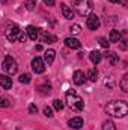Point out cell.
<instances>
[{
	"instance_id": "1",
	"label": "cell",
	"mask_w": 128,
	"mask_h": 130,
	"mask_svg": "<svg viewBox=\"0 0 128 130\" xmlns=\"http://www.w3.org/2000/svg\"><path fill=\"white\" fill-rule=\"evenodd\" d=\"M105 112L113 118H124L128 113V104L122 100H113L105 106Z\"/></svg>"
},
{
	"instance_id": "2",
	"label": "cell",
	"mask_w": 128,
	"mask_h": 130,
	"mask_svg": "<svg viewBox=\"0 0 128 130\" xmlns=\"http://www.w3.org/2000/svg\"><path fill=\"white\" fill-rule=\"evenodd\" d=\"M66 104H68V107L69 109H72V110H75V112H81L83 109H84V101H83V98L80 97L75 91H68L66 92Z\"/></svg>"
},
{
	"instance_id": "3",
	"label": "cell",
	"mask_w": 128,
	"mask_h": 130,
	"mask_svg": "<svg viewBox=\"0 0 128 130\" xmlns=\"http://www.w3.org/2000/svg\"><path fill=\"white\" fill-rule=\"evenodd\" d=\"M72 8L78 15L86 17V15H89V12L92 9V2L91 0H72Z\"/></svg>"
},
{
	"instance_id": "4",
	"label": "cell",
	"mask_w": 128,
	"mask_h": 130,
	"mask_svg": "<svg viewBox=\"0 0 128 130\" xmlns=\"http://www.w3.org/2000/svg\"><path fill=\"white\" fill-rule=\"evenodd\" d=\"M5 35L9 41H23L24 39V33L21 32V29L17 24H9L5 29Z\"/></svg>"
},
{
	"instance_id": "5",
	"label": "cell",
	"mask_w": 128,
	"mask_h": 130,
	"mask_svg": "<svg viewBox=\"0 0 128 130\" xmlns=\"http://www.w3.org/2000/svg\"><path fill=\"white\" fill-rule=\"evenodd\" d=\"M3 70L6 71V73H9V74H15L17 73V70H18V65H17V61L12 58V56H5V59H3Z\"/></svg>"
},
{
	"instance_id": "6",
	"label": "cell",
	"mask_w": 128,
	"mask_h": 130,
	"mask_svg": "<svg viewBox=\"0 0 128 130\" xmlns=\"http://www.w3.org/2000/svg\"><path fill=\"white\" fill-rule=\"evenodd\" d=\"M32 70L36 74H42L45 71V61H42L41 58H35L32 61Z\"/></svg>"
},
{
	"instance_id": "7",
	"label": "cell",
	"mask_w": 128,
	"mask_h": 130,
	"mask_svg": "<svg viewBox=\"0 0 128 130\" xmlns=\"http://www.w3.org/2000/svg\"><path fill=\"white\" fill-rule=\"evenodd\" d=\"M86 26H88V29H91V30H96V29L99 27V18L96 17L95 14H91V15H88Z\"/></svg>"
},
{
	"instance_id": "8",
	"label": "cell",
	"mask_w": 128,
	"mask_h": 130,
	"mask_svg": "<svg viewBox=\"0 0 128 130\" xmlns=\"http://www.w3.org/2000/svg\"><path fill=\"white\" fill-rule=\"evenodd\" d=\"M39 38H41L44 42H47V44H53V42L57 41V36H56V35L48 33V32H45V30H39Z\"/></svg>"
},
{
	"instance_id": "9",
	"label": "cell",
	"mask_w": 128,
	"mask_h": 130,
	"mask_svg": "<svg viewBox=\"0 0 128 130\" xmlns=\"http://www.w3.org/2000/svg\"><path fill=\"white\" fill-rule=\"evenodd\" d=\"M72 80H74V83H75L77 86H80V85H83V83L86 82V76H84V73H83L81 70H77V71L74 73Z\"/></svg>"
},
{
	"instance_id": "10",
	"label": "cell",
	"mask_w": 128,
	"mask_h": 130,
	"mask_svg": "<svg viewBox=\"0 0 128 130\" xmlns=\"http://www.w3.org/2000/svg\"><path fill=\"white\" fill-rule=\"evenodd\" d=\"M68 126L71 127V129H81L83 127V118H80V117H74V118H71L69 121H68Z\"/></svg>"
},
{
	"instance_id": "11",
	"label": "cell",
	"mask_w": 128,
	"mask_h": 130,
	"mask_svg": "<svg viewBox=\"0 0 128 130\" xmlns=\"http://www.w3.org/2000/svg\"><path fill=\"white\" fill-rule=\"evenodd\" d=\"M65 44H66L69 48H72V50H78V48L81 47V42H80L78 39H75V38H66V39H65Z\"/></svg>"
},
{
	"instance_id": "12",
	"label": "cell",
	"mask_w": 128,
	"mask_h": 130,
	"mask_svg": "<svg viewBox=\"0 0 128 130\" xmlns=\"http://www.w3.org/2000/svg\"><path fill=\"white\" fill-rule=\"evenodd\" d=\"M26 32H27V36L32 39V41H36L39 38V30L35 27V26H27L26 27Z\"/></svg>"
},
{
	"instance_id": "13",
	"label": "cell",
	"mask_w": 128,
	"mask_h": 130,
	"mask_svg": "<svg viewBox=\"0 0 128 130\" xmlns=\"http://www.w3.org/2000/svg\"><path fill=\"white\" fill-rule=\"evenodd\" d=\"M89 59H91V62H92L94 65H98L99 62H101V59H102V55H101V52L94 50V52L89 53Z\"/></svg>"
},
{
	"instance_id": "14",
	"label": "cell",
	"mask_w": 128,
	"mask_h": 130,
	"mask_svg": "<svg viewBox=\"0 0 128 130\" xmlns=\"http://www.w3.org/2000/svg\"><path fill=\"white\" fill-rule=\"evenodd\" d=\"M54 56H56V52L54 50H47L45 53H44V61H45V64L51 65L53 62H54Z\"/></svg>"
},
{
	"instance_id": "15",
	"label": "cell",
	"mask_w": 128,
	"mask_h": 130,
	"mask_svg": "<svg viewBox=\"0 0 128 130\" xmlns=\"http://www.w3.org/2000/svg\"><path fill=\"white\" fill-rule=\"evenodd\" d=\"M0 85L3 89H11L12 88V80L8 76H0Z\"/></svg>"
},
{
	"instance_id": "16",
	"label": "cell",
	"mask_w": 128,
	"mask_h": 130,
	"mask_svg": "<svg viewBox=\"0 0 128 130\" xmlns=\"http://www.w3.org/2000/svg\"><path fill=\"white\" fill-rule=\"evenodd\" d=\"M60 9H62V14H63L65 18H68V20H72V18H74V11H72V8H69V6H66V5H62Z\"/></svg>"
},
{
	"instance_id": "17",
	"label": "cell",
	"mask_w": 128,
	"mask_h": 130,
	"mask_svg": "<svg viewBox=\"0 0 128 130\" xmlns=\"http://www.w3.org/2000/svg\"><path fill=\"white\" fill-rule=\"evenodd\" d=\"M105 58H107V61H109V64L110 65H116L118 62H119L118 55L113 53V52H107V53H105Z\"/></svg>"
},
{
	"instance_id": "18",
	"label": "cell",
	"mask_w": 128,
	"mask_h": 130,
	"mask_svg": "<svg viewBox=\"0 0 128 130\" xmlns=\"http://www.w3.org/2000/svg\"><path fill=\"white\" fill-rule=\"evenodd\" d=\"M119 86H121V89H122L124 92H128V73H125V74L122 76V79H121V82H119Z\"/></svg>"
},
{
	"instance_id": "19",
	"label": "cell",
	"mask_w": 128,
	"mask_h": 130,
	"mask_svg": "<svg viewBox=\"0 0 128 130\" xmlns=\"http://www.w3.org/2000/svg\"><path fill=\"white\" fill-rule=\"evenodd\" d=\"M102 130H116V126L112 120H105L102 123Z\"/></svg>"
},
{
	"instance_id": "20",
	"label": "cell",
	"mask_w": 128,
	"mask_h": 130,
	"mask_svg": "<svg viewBox=\"0 0 128 130\" xmlns=\"http://www.w3.org/2000/svg\"><path fill=\"white\" fill-rule=\"evenodd\" d=\"M110 41H112V42H118V41H121V33L113 29V30L110 32Z\"/></svg>"
},
{
	"instance_id": "21",
	"label": "cell",
	"mask_w": 128,
	"mask_h": 130,
	"mask_svg": "<svg viewBox=\"0 0 128 130\" xmlns=\"http://www.w3.org/2000/svg\"><path fill=\"white\" fill-rule=\"evenodd\" d=\"M88 77H89V80L96 82V79H98V71H96V68H91V70H89V73H88Z\"/></svg>"
},
{
	"instance_id": "22",
	"label": "cell",
	"mask_w": 128,
	"mask_h": 130,
	"mask_svg": "<svg viewBox=\"0 0 128 130\" xmlns=\"http://www.w3.org/2000/svg\"><path fill=\"white\" fill-rule=\"evenodd\" d=\"M18 80H20V83H24V85H27V83H29L32 79H30V74H29V73H23V74L20 76V79H18Z\"/></svg>"
},
{
	"instance_id": "23",
	"label": "cell",
	"mask_w": 128,
	"mask_h": 130,
	"mask_svg": "<svg viewBox=\"0 0 128 130\" xmlns=\"http://www.w3.org/2000/svg\"><path fill=\"white\" fill-rule=\"evenodd\" d=\"M38 91H39L41 94H44V95H45V94H50L51 86H50V85H39V86H38Z\"/></svg>"
},
{
	"instance_id": "24",
	"label": "cell",
	"mask_w": 128,
	"mask_h": 130,
	"mask_svg": "<svg viewBox=\"0 0 128 130\" xmlns=\"http://www.w3.org/2000/svg\"><path fill=\"white\" fill-rule=\"evenodd\" d=\"M98 41H99V45H101L102 48H109V39H107V38L101 36V38H99Z\"/></svg>"
},
{
	"instance_id": "25",
	"label": "cell",
	"mask_w": 128,
	"mask_h": 130,
	"mask_svg": "<svg viewBox=\"0 0 128 130\" xmlns=\"http://www.w3.org/2000/svg\"><path fill=\"white\" fill-rule=\"evenodd\" d=\"M53 106H54L56 110H62V109H63V103H62L60 100H54V101H53Z\"/></svg>"
},
{
	"instance_id": "26",
	"label": "cell",
	"mask_w": 128,
	"mask_h": 130,
	"mask_svg": "<svg viewBox=\"0 0 128 130\" xmlns=\"http://www.w3.org/2000/svg\"><path fill=\"white\" fill-rule=\"evenodd\" d=\"M35 5H36V2H35V0H26V2H24V6H26L29 11H32L33 8H35Z\"/></svg>"
},
{
	"instance_id": "27",
	"label": "cell",
	"mask_w": 128,
	"mask_h": 130,
	"mask_svg": "<svg viewBox=\"0 0 128 130\" xmlns=\"http://www.w3.org/2000/svg\"><path fill=\"white\" fill-rule=\"evenodd\" d=\"M121 41H122L121 48H122V50H125V48H127V33H125V32H122V39H121Z\"/></svg>"
},
{
	"instance_id": "28",
	"label": "cell",
	"mask_w": 128,
	"mask_h": 130,
	"mask_svg": "<svg viewBox=\"0 0 128 130\" xmlns=\"http://www.w3.org/2000/svg\"><path fill=\"white\" fill-rule=\"evenodd\" d=\"M69 30L72 33H80V30H81V27L78 26V24H72L71 27H69Z\"/></svg>"
},
{
	"instance_id": "29",
	"label": "cell",
	"mask_w": 128,
	"mask_h": 130,
	"mask_svg": "<svg viewBox=\"0 0 128 130\" xmlns=\"http://www.w3.org/2000/svg\"><path fill=\"white\" fill-rule=\"evenodd\" d=\"M44 115L50 118V117H53V110H51L50 107H45V109H44Z\"/></svg>"
},
{
	"instance_id": "30",
	"label": "cell",
	"mask_w": 128,
	"mask_h": 130,
	"mask_svg": "<svg viewBox=\"0 0 128 130\" xmlns=\"http://www.w3.org/2000/svg\"><path fill=\"white\" fill-rule=\"evenodd\" d=\"M0 104H2V107H8V106H9V100H8V98H2Z\"/></svg>"
},
{
	"instance_id": "31",
	"label": "cell",
	"mask_w": 128,
	"mask_h": 130,
	"mask_svg": "<svg viewBox=\"0 0 128 130\" xmlns=\"http://www.w3.org/2000/svg\"><path fill=\"white\" fill-rule=\"evenodd\" d=\"M36 110H38L36 104H30V106H29V112H30V113H36Z\"/></svg>"
},
{
	"instance_id": "32",
	"label": "cell",
	"mask_w": 128,
	"mask_h": 130,
	"mask_svg": "<svg viewBox=\"0 0 128 130\" xmlns=\"http://www.w3.org/2000/svg\"><path fill=\"white\" fill-rule=\"evenodd\" d=\"M44 3H45L47 6H54V5H56L54 0H44Z\"/></svg>"
},
{
	"instance_id": "33",
	"label": "cell",
	"mask_w": 128,
	"mask_h": 130,
	"mask_svg": "<svg viewBox=\"0 0 128 130\" xmlns=\"http://www.w3.org/2000/svg\"><path fill=\"white\" fill-rule=\"evenodd\" d=\"M109 2H110V3H121L122 0H109Z\"/></svg>"
},
{
	"instance_id": "34",
	"label": "cell",
	"mask_w": 128,
	"mask_h": 130,
	"mask_svg": "<svg viewBox=\"0 0 128 130\" xmlns=\"http://www.w3.org/2000/svg\"><path fill=\"white\" fill-rule=\"evenodd\" d=\"M91 2H92V0H91Z\"/></svg>"
}]
</instances>
